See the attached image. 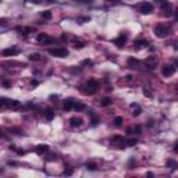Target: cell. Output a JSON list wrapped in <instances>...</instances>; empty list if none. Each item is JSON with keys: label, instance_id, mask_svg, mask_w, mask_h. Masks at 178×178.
I'll return each mask as SVG.
<instances>
[{"label": "cell", "instance_id": "6da1fadb", "mask_svg": "<svg viewBox=\"0 0 178 178\" xmlns=\"http://www.w3.org/2000/svg\"><path fill=\"white\" fill-rule=\"evenodd\" d=\"M97 88H99V82H97L96 79H89L84 86V89H86L85 93H89V95L95 93V92L97 91Z\"/></svg>", "mask_w": 178, "mask_h": 178}, {"label": "cell", "instance_id": "7a4b0ae2", "mask_svg": "<svg viewBox=\"0 0 178 178\" xmlns=\"http://www.w3.org/2000/svg\"><path fill=\"white\" fill-rule=\"evenodd\" d=\"M153 32H155V35H156L157 38H166L168 35V32H170V27L160 24V25H157L156 28H155Z\"/></svg>", "mask_w": 178, "mask_h": 178}, {"label": "cell", "instance_id": "3957f363", "mask_svg": "<svg viewBox=\"0 0 178 178\" xmlns=\"http://www.w3.org/2000/svg\"><path fill=\"white\" fill-rule=\"evenodd\" d=\"M49 53L54 57H60V59H64L68 56V50L65 47H53V49H49Z\"/></svg>", "mask_w": 178, "mask_h": 178}, {"label": "cell", "instance_id": "277c9868", "mask_svg": "<svg viewBox=\"0 0 178 178\" xmlns=\"http://www.w3.org/2000/svg\"><path fill=\"white\" fill-rule=\"evenodd\" d=\"M177 71V68H175V65H173V64H164L163 67H161V74L164 75V77H171V75H174Z\"/></svg>", "mask_w": 178, "mask_h": 178}, {"label": "cell", "instance_id": "5b68a950", "mask_svg": "<svg viewBox=\"0 0 178 178\" xmlns=\"http://www.w3.org/2000/svg\"><path fill=\"white\" fill-rule=\"evenodd\" d=\"M111 145H114V146L118 147V149H123V147L125 146V139L120 135H114L111 138Z\"/></svg>", "mask_w": 178, "mask_h": 178}, {"label": "cell", "instance_id": "8992f818", "mask_svg": "<svg viewBox=\"0 0 178 178\" xmlns=\"http://www.w3.org/2000/svg\"><path fill=\"white\" fill-rule=\"evenodd\" d=\"M157 64H159V59L156 56H147L145 59V65L147 68H156Z\"/></svg>", "mask_w": 178, "mask_h": 178}, {"label": "cell", "instance_id": "52a82bcc", "mask_svg": "<svg viewBox=\"0 0 178 178\" xmlns=\"http://www.w3.org/2000/svg\"><path fill=\"white\" fill-rule=\"evenodd\" d=\"M138 10L139 13H142V14H150L152 11H153V6L150 4V3H141L139 4V7H138Z\"/></svg>", "mask_w": 178, "mask_h": 178}, {"label": "cell", "instance_id": "ba28073f", "mask_svg": "<svg viewBox=\"0 0 178 178\" xmlns=\"http://www.w3.org/2000/svg\"><path fill=\"white\" fill-rule=\"evenodd\" d=\"M20 53V49L18 47H7V49H4L3 52H1V56L3 57H10V56H15V54H18Z\"/></svg>", "mask_w": 178, "mask_h": 178}, {"label": "cell", "instance_id": "9c48e42d", "mask_svg": "<svg viewBox=\"0 0 178 178\" xmlns=\"http://www.w3.org/2000/svg\"><path fill=\"white\" fill-rule=\"evenodd\" d=\"M127 39H128L127 33H121L117 39H114V45H115V46H118V47H121V46H124V45H125Z\"/></svg>", "mask_w": 178, "mask_h": 178}, {"label": "cell", "instance_id": "30bf717a", "mask_svg": "<svg viewBox=\"0 0 178 178\" xmlns=\"http://www.w3.org/2000/svg\"><path fill=\"white\" fill-rule=\"evenodd\" d=\"M70 125L73 127V128L81 127L82 125V118H79V117H71L70 118Z\"/></svg>", "mask_w": 178, "mask_h": 178}, {"label": "cell", "instance_id": "8fae6325", "mask_svg": "<svg viewBox=\"0 0 178 178\" xmlns=\"http://www.w3.org/2000/svg\"><path fill=\"white\" fill-rule=\"evenodd\" d=\"M6 106H7V107H10V109L17 110V109H20V107H21V103H20L18 100H9V99H6Z\"/></svg>", "mask_w": 178, "mask_h": 178}, {"label": "cell", "instance_id": "7c38bea8", "mask_svg": "<svg viewBox=\"0 0 178 178\" xmlns=\"http://www.w3.org/2000/svg\"><path fill=\"white\" fill-rule=\"evenodd\" d=\"M74 103H75V102H74V99H71V97H70V99H67V100H64V103H63L64 110H65V111L71 110V109L74 107Z\"/></svg>", "mask_w": 178, "mask_h": 178}, {"label": "cell", "instance_id": "4fadbf2b", "mask_svg": "<svg viewBox=\"0 0 178 178\" xmlns=\"http://www.w3.org/2000/svg\"><path fill=\"white\" fill-rule=\"evenodd\" d=\"M43 114H45V118H46L47 121H52L53 118H54V111H53V109H50V107H47Z\"/></svg>", "mask_w": 178, "mask_h": 178}, {"label": "cell", "instance_id": "5bb4252c", "mask_svg": "<svg viewBox=\"0 0 178 178\" xmlns=\"http://www.w3.org/2000/svg\"><path fill=\"white\" fill-rule=\"evenodd\" d=\"M147 45H149V42H147V41H145V39H138V41H135V47H136V49L146 47Z\"/></svg>", "mask_w": 178, "mask_h": 178}, {"label": "cell", "instance_id": "9a60e30c", "mask_svg": "<svg viewBox=\"0 0 178 178\" xmlns=\"http://www.w3.org/2000/svg\"><path fill=\"white\" fill-rule=\"evenodd\" d=\"M36 152L38 153H46V152H49V145H45V143H41V145H38L36 146Z\"/></svg>", "mask_w": 178, "mask_h": 178}, {"label": "cell", "instance_id": "2e32d148", "mask_svg": "<svg viewBox=\"0 0 178 178\" xmlns=\"http://www.w3.org/2000/svg\"><path fill=\"white\" fill-rule=\"evenodd\" d=\"M131 109H132V114L135 115H139L141 114V111H142V109H141V107H139V105H138V103H132V105H131Z\"/></svg>", "mask_w": 178, "mask_h": 178}, {"label": "cell", "instance_id": "e0dca14e", "mask_svg": "<svg viewBox=\"0 0 178 178\" xmlns=\"http://www.w3.org/2000/svg\"><path fill=\"white\" fill-rule=\"evenodd\" d=\"M17 31H20L22 33V35H29V33H32V32H33V29H32V28H27V27H18V28H17Z\"/></svg>", "mask_w": 178, "mask_h": 178}, {"label": "cell", "instance_id": "ac0fdd59", "mask_svg": "<svg viewBox=\"0 0 178 178\" xmlns=\"http://www.w3.org/2000/svg\"><path fill=\"white\" fill-rule=\"evenodd\" d=\"M28 59H29L31 61H39V60H41V54H39V53H31V54L28 56Z\"/></svg>", "mask_w": 178, "mask_h": 178}, {"label": "cell", "instance_id": "d6986e66", "mask_svg": "<svg viewBox=\"0 0 178 178\" xmlns=\"http://www.w3.org/2000/svg\"><path fill=\"white\" fill-rule=\"evenodd\" d=\"M138 64H139V61H138L136 59H134V57L128 59V65H129L131 68H135V67H138Z\"/></svg>", "mask_w": 178, "mask_h": 178}, {"label": "cell", "instance_id": "ffe728a7", "mask_svg": "<svg viewBox=\"0 0 178 178\" xmlns=\"http://www.w3.org/2000/svg\"><path fill=\"white\" fill-rule=\"evenodd\" d=\"M73 109H75L77 111H84L86 107H85L84 103H74V107H73Z\"/></svg>", "mask_w": 178, "mask_h": 178}, {"label": "cell", "instance_id": "44dd1931", "mask_svg": "<svg viewBox=\"0 0 178 178\" xmlns=\"http://www.w3.org/2000/svg\"><path fill=\"white\" fill-rule=\"evenodd\" d=\"M113 123H114L115 127H121L123 123H124V120H123V117H115L114 120H113Z\"/></svg>", "mask_w": 178, "mask_h": 178}, {"label": "cell", "instance_id": "7402d4cb", "mask_svg": "<svg viewBox=\"0 0 178 178\" xmlns=\"http://www.w3.org/2000/svg\"><path fill=\"white\" fill-rule=\"evenodd\" d=\"M46 38H47V33H39V35L36 36V41L39 43H43L46 41Z\"/></svg>", "mask_w": 178, "mask_h": 178}, {"label": "cell", "instance_id": "603a6c76", "mask_svg": "<svg viewBox=\"0 0 178 178\" xmlns=\"http://www.w3.org/2000/svg\"><path fill=\"white\" fill-rule=\"evenodd\" d=\"M136 143H138V139H135V138H129L125 141V145H128V146H134Z\"/></svg>", "mask_w": 178, "mask_h": 178}, {"label": "cell", "instance_id": "cb8c5ba5", "mask_svg": "<svg viewBox=\"0 0 178 178\" xmlns=\"http://www.w3.org/2000/svg\"><path fill=\"white\" fill-rule=\"evenodd\" d=\"M167 167H170L171 170H175V168H177V163L170 159V160H167Z\"/></svg>", "mask_w": 178, "mask_h": 178}, {"label": "cell", "instance_id": "d4e9b609", "mask_svg": "<svg viewBox=\"0 0 178 178\" xmlns=\"http://www.w3.org/2000/svg\"><path fill=\"white\" fill-rule=\"evenodd\" d=\"M100 105L102 106H110L111 105V99H110V97H105V99H102V100H100Z\"/></svg>", "mask_w": 178, "mask_h": 178}, {"label": "cell", "instance_id": "484cf974", "mask_svg": "<svg viewBox=\"0 0 178 178\" xmlns=\"http://www.w3.org/2000/svg\"><path fill=\"white\" fill-rule=\"evenodd\" d=\"M42 17L45 20H50V18H52V13H50V11H43Z\"/></svg>", "mask_w": 178, "mask_h": 178}, {"label": "cell", "instance_id": "4316f807", "mask_svg": "<svg viewBox=\"0 0 178 178\" xmlns=\"http://www.w3.org/2000/svg\"><path fill=\"white\" fill-rule=\"evenodd\" d=\"M74 47H75V49H82V47H84V43L79 42V41H74Z\"/></svg>", "mask_w": 178, "mask_h": 178}, {"label": "cell", "instance_id": "83f0119b", "mask_svg": "<svg viewBox=\"0 0 178 178\" xmlns=\"http://www.w3.org/2000/svg\"><path fill=\"white\" fill-rule=\"evenodd\" d=\"M86 168H88V170H92V171H95V170H97V166H96L95 163H88V164H86Z\"/></svg>", "mask_w": 178, "mask_h": 178}, {"label": "cell", "instance_id": "f1b7e54d", "mask_svg": "<svg viewBox=\"0 0 178 178\" xmlns=\"http://www.w3.org/2000/svg\"><path fill=\"white\" fill-rule=\"evenodd\" d=\"M132 131H134L135 134H141V132H142V127H141V125H136L135 128L132 129Z\"/></svg>", "mask_w": 178, "mask_h": 178}, {"label": "cell", "instance_id": "f546056e", "mask_svg": "<svg viewBox=\"0 0 178 178\" xmlns=\"http://www.w3.org/2000/svg\"><path fill=\"white\" fill-rule=\"evenodd\" d=\"M4 106H6V99H4V97H0V110H1Z\"/></svg>", "mask_w": 178, "mask_h": 178}, {"label": "cell", "instance_id": "4dcf8cb0", "mask_svg": "<svg viewBox=\"0 0 178 178\" xmlns=\"http://www.w3.org/2000/svg\"><path fill=\"white\" fill-rule=\"evenodd\" d=\"M143 95H145V96H147V97H152V92H149L147 89H143Z\"/></svg>", "mask_w": 178, "mask_h": 178}, {"label": "cell", "instance_id": "1f68e13d", "mask_svg": "<svg viewBox=\"0 0 178 178\" xmlns=\"http://www.w3.org/2000/svg\"><path fill=\"white\" fill-rule=\"evenodd\" d=\"M91 18L89 17H81V18H78V22H82V21H89Z\"/></svg>", "mask_w": 178, "mask_h": 178}, {"label": "cell", "instance_id": "d6a6232c", "mask_svg": "<svg viewBox=\"0 0 178 178\" xmlns=\"http://www.w3.org/2000/svg\"><path fill=\"white\" fill-rule=\"evenodd\" d=\"M71 174H73V170H71V168H68V170L64 171V175H71Z\"/></svg>", "mask_w": 178, "mask_h": 178}, {"label": "cell", "instance_id": "836d02e7", "mask_svg": "<svg viewBox=\"0 0 178 178\" xmlns=\"http://www.w3.org/2000/svg\"><path fill=\"white\" fill-rule=\"evenodd\" d=\"M82 64H84V65H92V61H91V60H85Z\"/></svg>", "mask_w": 178, "mask_h": 178}, {"label": "cell", "instance_id": "e575fe53", "mask_svg": "<svg viewBox=\"0 0 178 178\" xmlns=\"http://www.w3.org/2000/svg\"><path fill=\"white\" fill-rule=\"evenodd\" d=\"M77 1H79V3H92L93 0H77Z\"/></svg>", "mask_w": 178, "mask_h": 178}, {"label": "cell", "instance_id": "d590c367", "mask_svg": "<svg viewBox=\"0 0 178 178\" xmlns=\"http://www.w3.org/2000/svg\"><path fill=\"white\" fill-rule=\"evenodd\" d=\"M3 85H4V86H10V82H7V81H4V82H3Z\"/></svg>", "mask_w": 178, "mask_h": 178}, {"label": "cell", "instance_id": "8d00e7d4", "mask_svg": "<svg viewBox=\"0 0 178 178\" xmlns=\"http://www.w3.org/2000/svg\"><path fill=\"white\" fill-rule=\"evenodd\" d=\"M31 84H32V86H36V85H38V81H32Z\"/></svg>", "mask_w": 178, "mask_h": 178}, {"label": "cell", "instance_id": "74e56055", "mask_svg": "<svg viewBox=\"0 0 178 178\" xmlns=\"http://www.w3.org/2000/svg\"><path fill=\"white\" fill-rule=\"evenodd\" d=\"M0 136H1V132H0Z\"/></svg>", "mask_w": 178, "mask_h": 178}]
</instances>
